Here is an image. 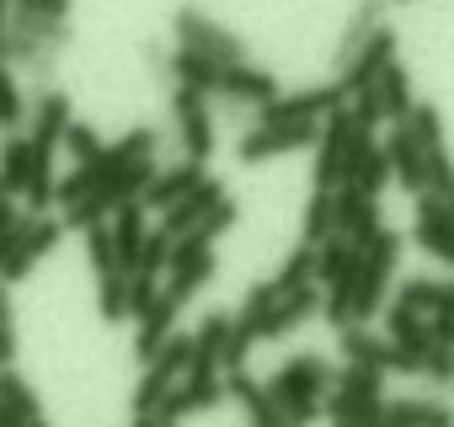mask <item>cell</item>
<instances>
[{
    "label": "cell",
    "instance_id": "obj_19",
    "mask_svg": "<svg viewBox=\"0 0 454 427\" xmlns=\"http://www.w3.org/2000/svg\"><path fill=\"white\" fill-rule=\"evenodd\" d=\"M86 257H91V273H97V278L123 273V268H118V246H113V230H107V225H91V230H86Z\"/></svg>",
    "mask_w": 454,
    "mask_h": 427
},
{
    "label": "cell",
    "instance_id": "obj_9",
    "mask_svg": "<svg viewBox=\"0 0 454 427\" xmlns=\"http://www.w3.org/2000/svg\"><path fill=\"white\" fill-rule=\"evenodd\" d=\"M337 102V91H305V97H273L262 102V128H278V123H310L316 113H326Z\"/></svg>",
    "mask_w": 454,
    "mask_h": 427
},
{
    "label": "cell",
    "instance_id": "obj_2",
    "mask_svg": "<svg viewBox=\"0 0 454 427\" xmlns=\"http://www.w3.org/2000/svg\"><path fill=\"white\" fill-rule=\"evenodd\" d=\"M59 236H65V220H49V214H22V225H17V241H12V252H6V262H0V283H17V278H27L54 246H59Z\"/></svg>",
    "mask_w": 454,
    "mask_h": 427
},
{
    "label": "cell",
    "instance_id": "obj_5",
    "mask_svg": "<svg viewBox=\"0 0 454 427\" xmlns=\"http://www.w3.org/2000/svg\"><path fill=\"white\" fill-rule=\"evenodd\" d=\"M65 123H70V97L59 91V86H43L33 102H27V139L33 144H54L59 150V134H65Z\"/></svg>",
    "mask_w": 454,
    "mask_h": 427
},
{
    "label": "cell",
    "instance_id": "obj_31",
    "mask_svg": "<svg viewBox=\"0 0 454 427\" xmlns=\"http://www.w3.org/2000/svg\"><path fill=\"white\" fill-rule=\"evenodd\" d=\"M0 27H6V22H0Z\"/></svg>",
    "mask_w": 454,
    "mask_h": 427
},
{
    "label": "cell",
    "instance_id": "obj_21",
    "mask_svg": "<svg viewBox=\"0 0 454 427\" xmlns=\"http://www.w3.org/2000/svg\"><path fill=\"white\" fill-rule=\"evenodd\" d=\"M97 305H102L107 321H123V315H129V273H107V278H97Z\"/></svg>",
    "mask_w": 454,
    "mask_h": 427
},
{
    "label": "cell",
    "instance_id": "obj_3",
    "mask_svg": "<svg viewBox=\"0 0 454 427\" xmlns=\"http://www.w3.org/2000/svg\"><path fill=\"white\" fill-rule=\"evenodd\" d=\"M171 118H176V128H182V150H187V160H203V155L214 150V118H208L203 91L176 86V91H171Z\"/></svg>",
    "mask_w": 454,
    "mask_h": 427
},
{
    "label": "cell",
    "instance_id": "obj_23",
    "mask_svg": "<svg viewBox=\"0 0 454 427\" xmlns=\"http://www.w3.org/2000/svg\"><path fill=\"white\" fill-rule=\"evenodd\" d=\"M12 353H17V310H12L6 283H0V363H12Z\"/></svg>",
    "mask_w": 454,
    "mask_h": 427
},
{
    "label": "cell",
    "instance_id": "obj_27",
    "mask_svg": "<svg viewBox=\"0 0 454 427\" xmlns=\"http://www.w3.org/2000/svg\"><path fill=\"white\" fill-rule=\"evenodd\" d=\"M326 273H332V278H348V273H353V257H348L342 246H332V257H326Z\"/></svg>",
    "mask_w": 454,
    "mask_h": 427
},
{
    "label": "cell",
    "instance_id": "obj_26",
    "mask_svg": "<svg viewBox=\"0 0 454 427\" xmlns=\"http://www.w3.org/2000/svg\"><path fill=\"white\" fill-rule=\"evenodd\" d=\"M395 155H401V171H406V182H417L422 171H417V150H411V139H395Z\"/></svg>",
    "mask_w": 454,
    "mask_h": 427
},
{
    "label": "cell",
    "instance_id": "obj_29",
    "mask_svg": "<svg viewBox=\"0 0 454 427\" xmlns=\"http://www.w3.org/2000/svg\"><path fill=\"white\" fill-rule=\"evenodd\" d=\"M6 12H12V0H0V22H6Z\"/></svg>",
    "mask_w": 454,
    "mask_h": 427
},
{
    "label": "cell",
    "instance_id": "obj_18",
    "mask_svg": "<svg viewBox=\"0 0 454 427\" xmlns=\"http://www.w3.org/2000/svg\"><path fill=\"white\" fill-rule=\"evenodd\" d=\"M171 379L176 374H166L160 363H150V374L139 379V390H134V416H155L160 411V400L171 395Z\"/></svg>",
    "mask_w": 454,
    "mask_h": 427
},
{
    "label": "cell",
    "instance_id": "obj_11",
    "mask_svg": "<svg viewBox=\"0 0 454 427\" xmlns=\"http://www.w3.org/2000/svg\"><path fill=\"white\" fill-rule=\"evenodd\" d=\"M27 176H33V139L27 134H6L0 139V187H6L12 198H22Z\"/></svg>",
    "mask_w": 454,
    "mask_h": 427
},
{
    "label": "cell",
    "instance_id": "obj_6",
    "mask_svg": "<svg viewBox=\"0 0 454 427\" xmlns=\"http://www.w3.org/2000/svg\"><path fill=\"white\" fill-rule=\"evenodd\" d=\"M219 97H231V102H273V91H278V81L268 75V70H257V65H224L219 70V86H214Z\"/></svg>",
    "mask_w": 454,
    "mask_h": 427
},
{
    "label": "cell",
    "instance_id": "obj_24",
    "mask_svg": "<svg viewBox=\"0 0 454 427\" xmlns=\"http://www.w3.org/2000/svg\"><path fill=\"white\" fill-rule=\"evenodd\" d=\"M236 395L247 400V411L257 416V427H278V416H273V406H268V395L252 384V379H236Z\"/></svg>",
    "mask_w": 454,
    "mask_h": 427
},
{
    "label": "cell",
    "instance_id": "obj_20",
    "mask_svg": "<svg viewBox=\"0 0 454 427\" xmlns=\"http://www.w3.org/2000/svg\"><path fill=\"white\" fill-rule=\"evenodd\" d=\"M59 144L70 150V160H75V166H86V160H97V155H102V139H97V128H91V123H75V118L65 123Z\"/></svg>",
    "mask_w": 454,
    "mask_h": 427
},
{
    "label": "cell",
    "instance_id": "obj_8",
    "mask_svg": "<svg viewBox=\"0 0 454 427\" xmlns=\"http://www.w3.org/2000/svg\"><path fill=\"white\" fill-rule=\"evenodd\" d=\"M219 59H208V54H192V49H176V54H166V75L176 81V86H192V91H214L219 86Z\"/></svg>",
    "mask_w": 454,
    "mask_h": 427
},
{
    "label": "cell",
    "instance_id": "obj_28",
    "mask_svg": "<svg viewBox=\"0 0 454 427\" xmlns=\"http://www.w3.org/2000/svg\"><path fill=\"white\" fill-rule=\"evenodd\" d=\"M310 230H326V198L310 203Z\"/></svg>",
    "mask_w": 454,
    "mask_h": 427
},
{
    "label": "cell",
    "instance_id": "obj_14",
    "mask_svg": "<svg viewBox=\"0 0 454 427\" xmlns=\"http://www.w3.org/2000/svg\"><path fill=\"white\" fill-rule=\"evenodd\" d=\"M198 182H203V176H198V160L171 166L166 176H150V182H145V203H150V208H171V203H176V198H187Z\"/></svg>",
    "mask_w": 454,
    "mask_h": 427
},
{
    "label": "cell",
    "instance_id": "obj_1",
    "mask_svg": "<svg viewBox=\"0 0 454 427\" xmlns=\"http://www.w3.org/2000/svg\"><path fill=\"white\" fill-rule=\"evenodd\" d=\"M171 33H176V49L208 54V59H219V65H241V59H247V43H241L231 27H219L208 12H198V6H176Z\"/></svg>",
    "mask_w": 454,
    "mask_h": 427
},
{
    "label": "cell",
    "instance_id": "obj_13",
    "mask_svg": "<svg viewBox=\"0 0 454 427\" xmlns=\"http://www.w3.org/2000/svg\"><path fill=\"white\" fill-rule=\"evenodd\" d=\"M6 27L12 33H22V38H33V43H43V49H59L65 54V43H70V22H59V17H33V12H6Z\"/></svg>",
    "mask_w": 454,
    "mask_h": 427
},
{
    "label": "cell",
    "instance_id": "obj_10",
    "mask_svg": "<svg viewBox=\"0 0 454 427\" xmlns=\"http://www.w3.org/2000/svg\"><path fill=\"white\" fill-rule=\"evenodd\" d=\"M219 198H224V192H219L214 182H198V187H192L187 198H176V203L166 208V236H171V241H176V236H187V230H192V225L203 220V214H208V208L219 203Z\"/></svg>",
    "mask_w": 454,
    "mask_h": 427
},
{
    "label": "cell",
    "instance_id": "obj_22",
    "mask_svg": "<svg viewBox=\"0 0 454 427\" xmlns=\"http://www.w3.org/2000/svg\"><path fill=\"white\" fill-rule=\"evenodd\" d=\"M166 262H171V236L160 230V236H145V241H139V257H134L129 273H150V278H155Z\"/></svg>",
    "mask_w": 454,
    "mask_h": 427
},
{
    "label": "cell",
    "instance_id": "obj_17",
    "mask_svg": "<svg viewBox=\"0 0 454 427\" xmlns=\"http://www.w3.org/2000/svg\"><path fill=\"white\" fill-rule=\"evenodd\" d=\"M374 91H380V107H390L395 118H401V113H411V91H406V70H401L395 59H390V65H385V70L374 75Z\"/></svg>",
    "mask_w": 454,
    "mask_h": 427
},
{
    "label": "cell",
    "instance_id": "obj_7",
    "mask_svg": "<svg viewBox=\"0 0 454 427\" xmlns=\"http://www.w3.org/2000/svg\"><path fill=\"white\" fill-rule=\"evenodd\" d=\"M310 144V123H278V128H252L241 139V160H262V155H284Z\"/></svg>",
    "mask_w": 454,
    "mask_h": 427
},
{
    "label": "cell",
    "instance_id": "obj_15",
    "mask_svg": "<svg viewBox=\"0 0 454 427\" xmlns=\"http://www.w3.org/2000/svg\"><path fill=\"white\" fill-rule=\"evenodd\" d=\"M27 91H22V75L12 65H0V128L6 134H22L27 128Z\"/></svg>",
    "mask_w": 454,
    "mask_h": 427
},
{
    "label": "cell",
    "instance_id": "obj_12",
    "mask_svg": "<svg viewBox=\"0 0 454 427\" xmlns=\"http://www.w3.org/2000/svg\"><path fill=\"white\" fill-rule=\"evenodd\" d=\"M113 246H118V268L129 273L134 268V257H139V241H145V214H139V203H123V208H113Z\"/></svg>",
    "mask_w": 454,
    "mask_h": 427
},
{
    "label": "cell",
    "instance_id": "obj_25",
    "mask_svg": "<svg viewBox=\"0 0 454 427\" xmlns=\"http://www.w3.org/2000/svg\"><path fill=\"white\" fill-rule=\"evenodd\" d=\"M17 12H33V17H59L70 22V0H12Z\"/></svg>",
    "mask_w": 454,
    "mask_h": 427
},
{
    "label": "cell",
    "instance_id": "obj_30",
    "mask_svg": "<svg viewBox=\"0 0 454 427\" xmlns=\"http://www.w3.org/2000/svg\"><path fill=\"white\" fill-rule=\"evenodd\" d=\"M6 198H12V192H6V187H0V203H6Z\"/></svg>",
    "mask_w": 454,
    "mask_h": 427
},
{
    "label": "cell",
    "instance_id": "obj_4",
    "mask_svg": "<svg viewBox=\"0 0 454 427\" xmlns=\"http://www.w3.org/2000/svg\"><path fill=\"white\" fill-rule=\"evenodd\" d=\"M390 59H395V33L380 22V27H374V33L353 49V59L342 65V86H337V91H358V86H369V81H374Z\"/></svg>",
    "mask_w": 454,
    "mask_h": 427
},
{
    "label": "cell",
    "instance_id": "obj_16",
    "mask_svg": "<svg viewBox=\"0 0 454 427\" xmlns=\"http://www.w3.org/2000/svg\"><path fill=\"white\" fill-rule=\"evenodd\" d=\"M380 12H385V0H358V12L348 17V27H342V43H337V65H348L353 59V49L380 27Z\"/></svg>",
    "mask_w": 454,
    "mask_h": 427
}]
</instances>
